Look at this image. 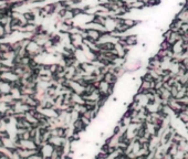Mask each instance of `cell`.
<instances>
[{"label":"cell","mask_w":188,"mask_h":159,"mask_svg":"<svg viewBox=\"0 0 188 159\" xmlns=\"http://www.w3.org/2000/svg\"><path fill=\"white\" fill-rule=\"evenodd\" d=\"M97 90L100 91V93L102 94V96L104 99H109L111 95L114 92V85L110 84L109 82H106L105 80H101L97 85H96Z\"/></svg>","instance_id":"cell-1"},{"label":"cell","mask_w":188,"mask_h":159,"mask_svg":"<svg viewBox=\"0 0 188 159\" xmlns=\"http://www.w3.org/2000/svg\"><path fill=\"white\" fill-rule=\"evenodd\" d=\"M105 32H101L96 29H92V28H85V32H84V38H88L92 41L99 42L102 34Z\"/></svg>","instance_id":"cell-2"},{"label":"cell","mask_w":188,"mask_h":159,"mask_svg":"<svg viewBox=\"0 0 188 159\" xmlns=\"http://www.w3.org/2000/svg\"><path fill=\"white\" fill-rule=\"evenodd\" d=\"M103 80H105L106 82H109L110 84H112V85H115L116 82H117V80H118V76H117L116 74H114L113 72L107 71L104 73Z\"/></svg>","instance_id":"cell-3"},{"label":"cell","mask_w":188,"mask_h":159,"mask_svg":"<svg viewBox=\"0 0 188 159\" xmlns=\"http://www.w3.org/2000/svg\"><path fill=\"white\" fill-rule=\"evenodd\" d=\"M122 22H123V24H124L126 28H128L130 30L133 29V28H135L138 23H139V21L136 20V19H134V18H123V17H122Z\"/></svg>","instance_id":"cell-4"},{"label":"cell","mask_w":188,"mask_h":159,"mask_svg":"<svg viewBox=\"0 0 188 159\" xmlns=\"http://www.w3.org/2000/svg\"><path fill=\"white\" fill-rule=\"evenodd\" d=\"M111 2V0H96V3L101 6H107Z\"/></svg>","instance_id":"cell-5"}]
</instances>
